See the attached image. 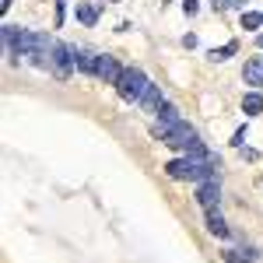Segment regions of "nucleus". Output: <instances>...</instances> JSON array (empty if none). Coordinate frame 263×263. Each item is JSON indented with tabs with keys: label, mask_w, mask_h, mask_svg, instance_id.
Returning a JSON list of instances; mask_svg holds the SVG:
<instances>
[{
	"label": "nucleus",
	"mask_w": 263,
	"mask_h": 263,
	"mask_svg": "<svg viewBox=\"0 0 263 263\" xmlns=\"http://www.w3.org/2000/svg\"><path fill=\"white\" fill-rule=\"evenodd\" d=\"M214 168H218V155H207V158H172L165 165V172L172 179H193V182H203V179H214Z\"/></svg>",
	"instance_id": "1"
},
{
	"label": "nucleus",
	"mask_w": 263,
	"mask_h": 263,
	"mask_svg": "<svg viewBox=\"0 0 263 263\" xmlns=\"http://www.w3.org/2000/svg\"><path fill=\"white\" fill-rule=\"evenodd\" d=\"M147 74H144L141 67H126L123 70V78L120 84H116V91H120V99L123 102H130V105H137V102L144 99V91H147Z\"/></svg>",
	"instance_id": "2"
},
{
	"label": "nucleus",
	"mask_w": 263,
	"mask_h": 263,
	"mask_svg": "<svg viewBox=\"0 0 263 263\" xmlns=\"http://www.w3.org/2000/svg\"><path fill=\"white\" fill-rule=\"evenodd\" d=\"M49 70H53V78H57V81H67V78H70V70H74V46L57 42V46H53V53H49Z\"/></svg>",
	"instance_id": "3"
},
{
	"label": "nucleus",
	"mask_w": 263,
	"mask_h": 263,
	"mask_svg": "<svg viewBox=\"0 0 263 263\" xmlns=\"http://www.w3.org/2000/svg\"><path fill=\"white\" fill-rule=\"evenodd\" d=\"M193 141H197V130H193L186 120L176 123V126H168V134L162 137V144H165V147H172V151H190V144H193Z\"/></svg>",
	"instance_id": "4"
},
{
	"label": "nucleus",
	"mask_w": 263,
	"mask_h": 263,
	"mask_svg": "<svg viewBox=\"0 0 263 263\" xmlns=\"http://www.w3.org/2000/svg\"><path fill=\"white\" fill-rule=\"evenodd\" d=\"M218 200H221V186H218V176H214V179L197 182V203H200L203 211H214V207H218Z\"/></svg>",
	"instance_id": "5"
},
{
	"label": "nucleus",
	"mask_w": 263,
	"mask_h": 263,
	"mask_svg": "<svg viewBox=\"0 0 263 263\" xmlns=\"http://www.w3.org/2000/svg\"><path fill=\"white\" fill-rule=\"evenodd\" d=\"M123 70L126 67H120V60L116 57H109V53H102L99 57V81H105V84H120V78H123Z\"/></svg>",
	"instance_id": "6"
},
{
	"label": "nucleus",
	"mask_w": 263,
	"mask_h": 263,
	"mask_svg": "<svg viewBox=\"0 0 263 263\" xmlns=\"http://www.w3.org/2000/svg\"><path fill=\"white\" fill-rule=\"evenodd\" d=\"M176 123H182L179 109H176L172 102H162V109H158V123H155V137H165L168 126H176Z\"/></svg>",
	"instance_id": "7"
},
{
	"label": "nucleus",
	"mask_w": 263,
	"mask_h": 263,
	"mask_svg": "<svg viewBox=\"0 0 263 263\" xmlns=\"http://www.w3.org/2000/svg\"><path fill=\"white\" fill-rule=\"evenodd\" d=\"M74 67H78L81 74H99V53L78 49V46H74Z\"/></svg>",
	"instance_id": "8"
},
{
	"label": "nucleus",
	"mask_w": 263,
	"mask_h": 263,
	"mask_svg": "<svg viewBox=\"0 0 263 263\" xmlns=\"http://www.w3.org/2000/svg\"><path fill=\"white\" fill-rule=\"evenodd\" d=\"M207 232L218 235V239H228V235H232V228H228V221H224V214L218 211V207L207 211Z\"/></svg>",
	"instance_id": "9"
},
{
	"label": "nucleus",
	"mask_w": 263,
	"mask_h": 263,
	"mask_svg": "<svg viewBox=\"0 0 263 263\" xmlns=\"http://www.w3.org/2000/svg\"><path fill=\"white\" fill-rule=\"evenodd\" d=\"M242 81L253 88H263V60H246L242 67Z\"/></svg>",
	"instance_id": "10"
},
{
	"label": "nucleus",
	"mask_w": 263,
	"mask_h": 263,
	"mask_svg": "<svg viewBox=\"0 0 263 263\" xmlns=\"http://www.w3.org/2000/svg\"><path fill=\"white\" fill-rule=\"evenodd\" d=\"M137 105H141L144 112H158V109H162V88H158V84H147V91H144V99L137 102Z\"/></svg>",
	"instance_id": "11"
},
{
	"label": "nucleus",
	"mask_w": 263,
	"mask_h": 263,
	"mask_svg": "<svg viewBox=\"0 0 263 263\" xmlns=\"http://www.w3.org/2000/svg\"><path fill=\"white\" fill-rule=\"evenodd\" d=\"M242 112L249 116V120H253V116H260V112H263V95H260V91H249V95L242 99Z\"/></svg>",
	"instance_id": "12"
},
{
	"label": "nucleus",
	"mask_w": 263,
	"mask_h": 263,
	"mask_svg": "<svg viewBox=\"0 0 263 263\" xmlns=\"http://www.w3.org/2000/svg\"><path fill=\"white\" fill-rule=\"evenodd\" d=\"M235 53H239V42H224L221 49H211L207 57H211L214 63H221V60H228V57H235Z\"/></svg>",
	"instance_id": "13"
},
{
	"label": "nucleus",
	"mask_w": 263,
	"mask_h": 263,
	"mask_svg": "<svg viewBox=\"0 0 263 263\" xmlns=\"http://www.w3.org/2000/svg\"><path fill=\"white\" fill-rule=\"evenodd\" d=\"M78 21H81V25H95V21H99V7H91V4H78Z\"/></svg>",
	"instance_id": "14"
},
{
	"label": "nucleus",
	"mask_w": 263,
	"mask_h": 263,
	"mask_svg": "<svg viewBox=\"0 0 263 263\" xmlns=\"http://www.w3.org/2000/svg\"><path fill=\"white\" fill-rule=\"evenodd\" d=\"M260 25H263V11H249V14L242 11V28H260Z\"/></svg>",
	"instance_id": "15"
},
{
	"label": "nucleus",
	"mask_w": 263,
	"mask_h": 263,
	"mask_svg": "<svg viewBox=\"0 0 263 263\" xmlns=\"http://www.w3.org/2000/svg\"><path fill=\"white\" fill-rule=\"evenodd\" d=\"M221 256H224V263H246V253H242V249H224Z\"/></svg>",
	"instance_id": "16"
},
{
	"label": "nucleus",
	"mask_w": 263,
	"mask_h": 263,
	"mask_svg": "<svg viewBox=\"0 0 263 263\" xmlns=\"http://www.w3.org/2000/svg\"><path fill=\"white\" fill-rule=\"evenodd\" d=\"M182 11H186V14H190V18H193V14H197V11H200V4H197V0H182Z\"/></svg>",
	"instance_id": "17"
},
{
	"label": "nucleus",
	"mask_w": 263,
	"mask_h": 263,
	"mask_svg": "<svg viewBox=\"0 0 263 263\" xmlns=\"http://www.w3.org/2000/svg\"><path fill=\"white\" fill-rule=\"evenodd\" d=\"M63 14H67V0H57V25H63Z\"/></svg>",
	"instance_id": "18"
},
{
	"label": "nucleus",
	"mask_w": 263,
	"mask_h": 263,
	"mask_svg": "<svg viewBox=\"0 0 263 263\" xmlns=\"http://www.w3.org/2000/svg\"><path fill=\"white\" fill-rule=\"evenodd\" d=\"M239 155L249 158V162H256V158H260V151H253V147H239Z\"/></svg>",
	"instance_id": "19"
},
{
	"label": "nucleus",
	"mask_w": 263,
	"mask_h": 263,
	"mask_svg": "<svg viewBox=\"0 0 263 263\" xmlns=\"http://www.w3.org/2000/svg\"><path fill=\"white\" fill-rule=\"evenodd\" d=\"M228 4H232V0H211V7H214L218 14H221V11H228Z\"/></svg>",
	"instance_id": "20"
},
{
	"label": "nucleus",
	"mask_w": 263,
	"mask_h": 263,
	"mask_svg": "<svg viewBox=\"0 0 263 263\" xmlns=\"http://www.w3.org/2000/svg\"><path fill=\"white\" fill-rule=\"evenodd\" d=\"M246 4H249V0H232V4H228V11H246Z\"/></svg>",
	"instance_id": "21"
},
{
	"label": "nucleus",
	"mask_w": 263,
	"mask_h": 263,
	"mask_svg": "<svg viewBox=\"0 0 263 263\" xmlns=\"http://www.w3.org/2000/svg\"><path fill=\"white\" fill-rule=\"evenodd\" d=\"M182 46H186V49H193V46H197V35H193V32H190V35H182Z\"/></svg>",
	"instance_id": "22"
},
{
	"label": "nucleus",
	"mask_w": 263,
	"mask_h": 263,
	"mask_svg": "<svg viewBox=\"0 0 263 263\" xmlns=\"http://www.w3.org/2000/svg\"><path fill=\"white\" fill-rule=\"evenodd\" d=\"M7 7H11V0H0V11H7Z\"/></svg>",
	"instance_id": "23"
},
{
	"label": "nucleus",
	"mask_w": 263,
	"mask_h": 263,
	"mask_svg": "<svg viewBox=\"0 0 263 263\" xmlns=\"http://www.w3.org/2000/svg\"><path fill=\"white\" fill-rule=\"evenodd\" d=\"M256 46H260V49H263V32H260V35H256Z\"/></svg>",
	"instance_id": "24"
},
{
	"label": "nucleus",
	"mask_w": 263,
	"mask_h": 263,
	"mask_svg": "<svg viewBox=\"0 0 263 263\" xmlns=\"http://www.w3.org/2000/svg\"><path fill=\"white\" fill-rule=\"evenodd\" d=\"M246 263H253V260H246Z\"/></svg>",
	"instance_id": "25"
}]
</instances>
